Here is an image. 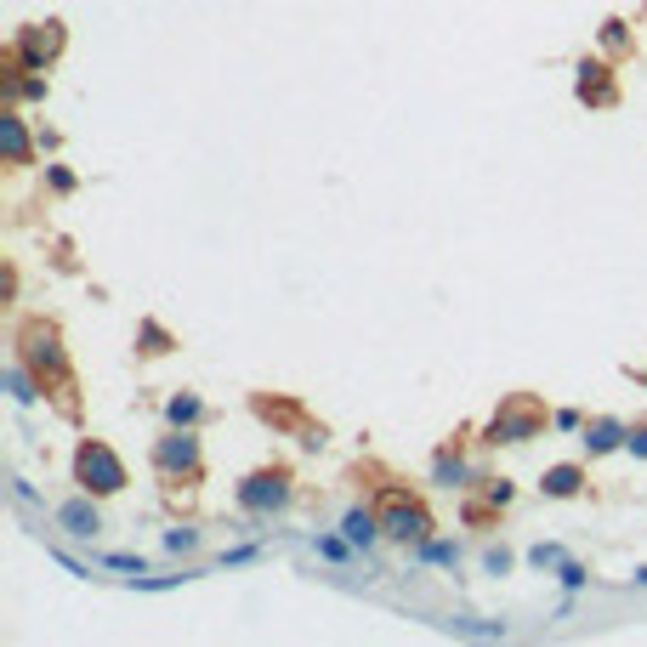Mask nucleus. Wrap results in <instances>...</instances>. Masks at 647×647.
<instances>
[{"label":"nucleus","instance_id":"6e6552de","mask_svg":"<svg viewBox=\"0 0 647 647\" xmlns=\"http://www.w3.org/2000/svg\"><path fill=\"white\" fill-rule=\"evenodd\" d=\"M63 52H69V23H63V18L23 23L18 35H12V46H6L12 63H23V69H35V74H52Z\"/></svg>","mask_w":647,"mask_h":647},{"label":"nucleus","instance_id":"5701e85b","mask_svg":"<svg viewBox=\"0 0 647 647\" xmlns=\"http://www.w3.org/2000/svg\"><path fill=\"white\" fill-rule=\"evenodd\" d=\"M91 562L97 568H114V574H131V579L148 574V557H137V551H91Z\"/></svg>","mask_w":647,"mask_h":647},{"label":"nucleus","instance_id":"0eeeda50","mask_svg":"<svg viewBox=\"0 0 647 647\" xmlns=\"http://www.w3.org/2000/svg\"><path fill=\"white\" fill-rule=\"evenodd\" d=\"M154 472L165 483H205V443L193 438V426H165V438H154Z\"/></svg>","mask_w":647,"mask_h":647},{"label":"nucleus","instance_id":"e433bc0d","mask_svg":"<svg viewBox=\"0 0 647 647\" xmlns=\"http://www.w3.org/2000/svg\"><path fill=\"white\" fill-rule=\"evenodd\" d=\"M636 585H642V591H647V568H636Z\"/></svg>","mask_w":647,"mask_h":647},{"label":"nucleus","instance_id":"c756f323","mask_svg":"<svg viewBox=\"0 0 647 647\" xmlns=\"http://www.w3.org/2000/svg\"><path fill=\"white\" fill-rule=\"evenodd\" d=\"M511 562H517V557H511L506 545H489V551H483V574L500 579V574H511Z\"/></svg>","mask_w":647,"mask_h":647},{"label":"nucleus","instance_id":"c85d7f7f","mask_svg":"<svg viewBox=\"0 0 647 647\" xmlns=\"http://www.w3.org/2000/svg\"><path fill=\"white\" fill-rule=\"evenodd\" d=\"M602 46H608V52H625V46H630V23L608 18V23H602Z\"/></svg>","mask_w":647,"mask_h":647},{"label":"nucleus","instance_id":"7c9ffc66","mask_svg":"<svg viewBox=\"0 0 647 647\" xmlns=\"http://www.w3.org/2000/svg\"><path fill=\"white\" fill-rule=\"evenodd\" d=\"M256 557H262V545H233V551L216 557V568H245V562H256Z\"/></svg>","mask_w":647,"mask_h":647},{"label":"nucleus","instance_id":"ddd939ff","mask_svg":"<svg viewBox=\"0 0 647 647\" xmlns=\"http://www.w3.org/2000/svg\"><path fill=\"white\" fill-rule=\"evenodd\" d=\"M574 97L585 108H619V86H613V69L602 63V57H585V63H579Z\"/></svg>","mask_w":647,"mask_h":647},{"label":"nucleus","instance_id":"f3484780","mask_svg":"<svg viewBox=\"0 0 647 647\" xmlns=\"http://www.w3.org/2000/svg\"><path fill=\"white\" fill-rule=\"evenodd\" d=\"M341 534H347V540L358 545V551H375V540H386L381 511L364 506V500H358V506H347V511H341Z\"/></svg>","mask_w":647,"mask_h":647},{"label":"nucleus","instance_id":"2eb2a0df","mask_svg":"<svg viewBox=\"0 0 647 647\" xmlns=\"http://www.w3.org/2000/svg\"><path fill=\"white\" fill-rule=\"evenodd\" d=\"M585 489H591V466H585V460H557V466H545V477H540L545 500H579Z\"/></svg>","mask_w":647,"mask_h":647},{"label":"nucleus","instance_id":"c9c22d12","mask_svg":"<svg viewBox=\"0 0 647 647\" xmlns=\"http://www.w3.org/2000/svg\"><path fill=\"white\" fill-rule=\"evenodd\" d=\"M625 455L647 460V426H630V438H625Z\"/></svg>","mask_w":647,"mask_h":647},{"label":"nucleus","instance_id":"39448f33","mask_svg":"<svg viewBox=\"0 0 647 647\" xmlns=\"http://www.w3.org/2000/svg\"><path fill=\"white\" fill-rule=\"evenodd\" d=\"M69 477H74V489L97 494V500H114V494L131 489V472H125L120 449H114L108 438H80V443H74Z\"/></svg>","mask_w":647,"mask_h":647},{"label":"nucleus","instance_id":"bb28decb","mask_svg":"<svg viewBox=\"0 0 647 647\" xmlns=\"http://www.w3.org/2000/svg\"><path fill=\"white\" fill-rule=\"evenodd\" d=\"M193 574H142L131 579V591H176V585H188Z\"/></svg>","mask_w":647,"mask_h":647},{"label":"nucleus","instance_id":"cd10ccee","mask_svg":"<svg viewBox=\"0 0 647 647\" xmlns=\"http://www.w3.org/2000/svg\"><path fill=\"white\" fill-rule=\"evenodd\" d=\"M193 545H199V528H188V523L165 528V551H176V557H182V551H193Z\"/></svg>","mask_w":647,"mask_h":647},{"label":"nucleus","instance_id":"473e14b6","mask_svg":"<svg viewBox=\"0 0 647 647\" xmlns=\"http://www.w3.org/2000/svg\"><path fill=\"white\" fill-rule=\"evenodd\" d=\"M12 500H18V506H29V511H46V500L35 494V483H29V477H12Z\"/></svg>","mask_w":647,"mask_h":647},{"label":"nucleus","instance_id":"9b49d317","mask_svg":"<svg viewBox=\"0 0 647 647\" xmlns=\"http://www.w3.org/2000/svg\"><path fill=\"white\" fill-rule=\"evenodd\" d=\"M0 148H6V165L12 171H29L35 165V131H29V120H23V108H0Z\"/></svg>","mask_w":647,"mask_h":647},{"label":"nucleus","instance_id":"2f4dec72","mask_svg":"<svg viewBox=\"0 0 647 647\" xmlns=\"http://www.w3.org/2000/svg\"><path fill=\"white\" fill-rule=\"evenodd\" d=\"M46 557H52L57 568H63V574H74V579H91V568H86V562H74L69 551H63V545H46Z\"/></svg>","mask_w":647,"mask_h":647},{"label":"nucleus","instance_id":"f704fd0d","mask_svg":"<svg viewBox=\"0 0 647 647\" xmlns=\"http://www.w3.org/2000/svg\"><path fill=\"white\" fill-rule=\"evenodd\" d=\"M46 182H52V193H74V171H69V165H46Z\"/></svg>","mask_w":647,"mask_h":647},{"label":"nucleus","instance_id":"4be33fe9","mask_svg":"<svg viewBox=\"0 0 647 647\" xmlns=\"http://www.w3.org/2000/svg\"><path fill=\"white\" fill-rule=\"evenodd\" d=\"M171 347H176V335L165 330V324H154V318H142L137 324V352L142 358H165Z\"/></svg>","mask_w":647,"mask_h":647},{"label":"nucleus","instance_id":"f8f14e48","mask_svg":"<svg viewBox=\"0 0 647 647\" xmlns=\"http://www.w3.org/2000/svg\"><path fill=\"white\" fill-rule=\"evenodd\" d=\"M46 91H52V80L35 69H23V63H12V57H0V97L12 108L23 103H46Z\"/></svg>","mask_w":647,"mask_h":647},{"label":"nucleus","instance_id":"aec40b11","mask_svg":"<svg viewBox=\"0 0 647 647\" xmlns=\"http://www.w3.org/2000/svg\"><path fill=\"white\" fill-rule=\"evenodd\" d=\"M409 562H420V568H460V540H420L409 545Z\"/></svg>","mask_w":647,"mask_h":647},{"label":"nucleus","instance_id":"6ab92c4d","mask_svg":"<svg viewBox=\"0 0 647 647\" xmlns=\"http://www.w3.org/2000/svg\"><path fill=\"white\" fill-rule=\"evenodd\" d=\"M205 420H210V409L199 392H171L165 398V426H205Z\"/></svg>","mask_w":647,"mask_h":647},{"label":"nucleus","instance_id":"a211bd4d","mask_svg":"<svg viewBox=\"0 0 647 647\" xmlns=\"http://www.w3.org/2000/svg\"><path fill=\"white\" fill-rule=\"evenodd\" d=\"M6 398L18 403V409H35V403L46 398V381H40L23 358H12V364H6Z\"/></svg>","mask_w":647,"mask_h":647},{"label":"nucleus","instance_id":"412c9836","mask_svg":"<svg viewBox=\"0 0 647 647\" xmlns=\"http://www.w3.org/2000/svg\"><path fill=\"white\" fill-rule=\"evenodd\" d=\"M313 551H318L324 562H335V568H352V562L364 557V551H358V545H352L341 528H335V534H313Z\"/></svg>","mask_w":647,"mask_h":647},{"label":"nucleus","instance_id":"f257e3e1","mask_svg":"<svg viewBox=\"0 0 647 647\" xmlns=\"http://www.w3.org/2000/svg\"><path fill=\"white\" fill-rule=\"evenodd\" d=\"M12 358L35 369L46 381V398H57L63 420H80V381H74V364H69V347H63V330H57L46 313H23L12 324Z\"/></svg>","mask_w":647,"mask_h":647},{"label":"nucleus","instance_id":"9d476101","mask_svg":"<svg viewBox=\"0 0 647 647\" xmlns=\"http://www.w3.org/2000/svg\"><path fill=\"white\" fill-rule=\"evenodd\" d=\"M466 494H472V500H466V523H494V517L517 500V483H511V477H477Z\"/></svg>","mask_w":647,"mask_h":647},{"label":"nucleus","instance_id":"72a5a7b5","mask_svg":"<svg viewBox=\"0 0 647 647\" xmlns=\"http://www.w3.org/2000/svg\"><path fill=\"white\" fill-rule=\"evenodd\" d=\"M551 426L557 432H585V415L579 409H551Z\"/></svg>","mask_w":647,"mask_h":647},{"label":"nucleus","instance_id":"dca6fc26","mask_svg":"<svg viewBox=\"0 0 647 647\" xmlns=\"http://www.w3.org/2000/svg\"><path fill=\"white\" fill-rule=\"evenodd\" d=\"M625 438H630L625 420L596 415V420H585V432H579V449H585V460H602V455H613V449H625Z\"/></svg>","mask_w":647,"mask_h":647},{"label":"nucleus","instance_id":"4468645a","mask_svg":"<svg viewBox=\"0 0 647 647\" xmlns=\"http://www.w3.org/2000/svg\"><path fill=\"white\" fill-rule=\"evenodd\" d=\"M432 483H438V489H472L477 477H472V460H466V443L460 438H443L438 443V455H432Z\"/></svg>","mask_w":647,"mask_h":647},{"label":"nucleus","instance_id":"b1692460","mask_svg":"<svg viewBox=\"0 0 647 647\" xmlns=\"http://www.w3.org/2000/svg\"><path fill=\"white\" fill-rule=\"evenodd\" d=\"M562 562H568V551H562L557 540H540V545H528V568H540V574H545V568H551V574H557Z\"/></svg>","mask_w":647,"mask_h":647},{"label":"nucleus","instance_id":"393cba45","mask_svg":"<svg viewBox=\"0 0 647 647\" xmlns=\"http://www.w3.org/2000/svg\"><path fill=\"white\" fill-rule=\"evenodd\" d=\"M557 585H562V591H568V596H579V591H585V585H591V568L568 557V562H562V568H557Z\"/></svg>","mask_w":647,"mask_h":647},{"label":"nucleus","instance_id":"a878e982","mask_svg":"<svg viewBox=\"0 0 647 647\" xmlns=\"http://www.w3.org/2000/svg\"><path fill=\"white\" fill-rule=\"evenodd\" d=\"M455 636H483V642H506V625H477V619H449Z\"/></svg>","mask_w":647,"mask_h":647},{"label":"nucleus","instance_id":"20e7f679","mask_svg":"<svg viewBox=\"0 0 647 647\" xmlns=\"http://www.w3.org/2000/svg\"><path fill=\"white\" fill-rule=\"evenodd\" d=\"M375 511H381L386 540L403 545V551L438 534V517H432V506H426V500H420L409 483H381V494H375Z\"/></svg>","mask_w":647,"mask_h":647},{"label":"nucleus","instance_id":"423d86ee","mask_svg":"<svg viewBox=\"0 0 647 647\" xmlns=\"http://www.w3.org/2000/svg\"><path fill=\"white\" fill-rule=\"evenodd\" d=\"M250 415L262 420V426H273L279 438H296L301 449H324V443H330V426L313 420L307 415V403L284 398V392H250Z\"/></svg>","mask_w":647,"mask_h":647},{"label":"nucleus","instance_id":"7ed1b4c3","mask_svg":"<svg viewBox=\"0 0 647 647\" xmlns=\"http://www.w3.org/2000/svg\"><path fill=\"white\" fill-rule=\"evenodd\" d=\"M545 426H551V409H545L534 392H511V398H500V409L489 415V426H483V449H523V443L545 438Z\"/></svg>","mask_w":647,"mask_h":647},{"label":"nucleus","instance_id":"1a4fd4ad","mask_svg":"<svg viewBox=\"0 0 647 647\" xmlns=\"http://www.w3.org/2000/svg\"><path fill=\"white\" fill-rule=\"evenodd\" d=\"M52 523L69 534V540H97L103 534V506H97V494H86V489H74L69 500H57L52 506Z\"/></svg>","mask_w":647,"mask_h":647},{"label":"nucleus","instance_id":"f03ea898","mask_svg":"<svg viewBox=\"0 0 647 647\" xmlns=\"http://www.w3.org/2000/svg\"><path fill=\"white\" fill-rule=\"evenodd\" d=\"M233 500H239V511L250 523H273V517H284L296 506V472L284 460H267V466H256V472H245L233 483Z\"/></svg>","mask_w":647,"mask_h":647}]
</instances>
